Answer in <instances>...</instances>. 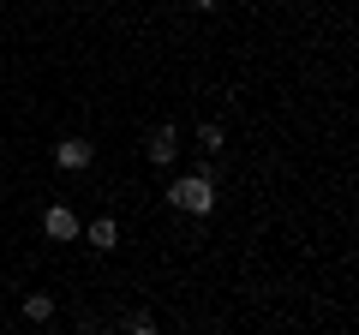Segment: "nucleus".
Masks as SVG:
<instances>
[{"mask_svg": "<svg viewBox=\"0 0 359 335\" xmlns=\"http://www.w3.org/2000/svg\"><path fill=\"white\" fill-rule=\"evenodd\" d=\"M84 240L96 245V252H114V245H120V221H108V216H102V221H90Z\"/></svg>", "mask_w": 359, "mask_h": 335, "instance_id": "4", "label": "nucleus"}, {"mask_svg": "<svg viewBox=\"0 0 359 335\" xmlns=\"http://www.w3.org/2000/svg\"><path fill=\"white\" fill-rule=\"evenodd\" d=\"M42 233H48V240H78V216L66 204H54L48 216H42Z\"/></svg>", "mask_w": 359, "mask_h": 335, "instance_id": "2", "label": "nucleus"}, {"mask_svg": "<svg viewBox=\"0 0 359 335\" xmlns=\"http://www.w3.org/2000/svg\"><path fill=\"white\" fill-rule=\"evenodd\" d=\"M192 6H216V0H192Z\"/></svg>", "mask_w": 359, "mask_h": 335, "instance_id": "8", "label": "nucleus"}, {"mask_svg": "<svg viewBox=\"0 0 359 335\" xmlns=\"http://www.w3.org/2000/svg\"><path fill=\"white\" fill-rule=\"evenodd\" d=\"M54 162H60V168H90V144L84 138H66L60 150H54Z\"/></svg>", "mask_w": 359, "mask_h": 335, "instance_id": "5", "label": "nucleus"}, {"mask_svg": "<svg viewBox=\"0 0 359 335\" xmlns=\"http://www.w3.org/2000/svg\"><path fill=\"white\" fill-rule=\"evenodd\" d=\"M25 317H30V323H48V317H54V299H48V294H30V299H25Z\"/></svg>", "mask_w": 359, "mask_h": 335, "instance_id": "6", "label": "nucleus"}, {"mask_svg": "<svg viewBox=\"0 0 359 335\" xmlns=\"http://www.w3.org/2000/svg\"><path fill=\"white\" fill-rule=\"evenodd\" d=\"M198 144H204V150L216 156V150H222V144H228V138H222V126H216V120H210V126H198Z\"/></svg>", "mask_w": 359, "mask_h": 335, "instance_id": "7", "label": "nucleus"}, {"mask_svg": "<svg viewBox=\"0 0 359 335\" xmlns=\"http://www.w3.org/2000/svg\"><path fill=\"white\" fill-rule=\"evenodd\" d=\"M168 204L186 210V216H210V210H216V180H210V174H180V180L168 186Z\"/></svg>", "mask_w": 359, "mask_h": 335, "instance_id": "1", "label": "nucleus"}, {"mask_svg": "<svg viewBox=\"0 0 359 335\" xmlns=\"http://www.w3.org/2000/svg\"><path fill=\"white\" fill-rule=\"evenodd\" d=\"M174 144H180L174 126H156V132H150V150H144V156H150L156 168H168V162H174Z\"/></svg>", "mask_w": 359, "mask_h": 335, "instance_id": "3", "label": "nucleus"}]
</instances>
